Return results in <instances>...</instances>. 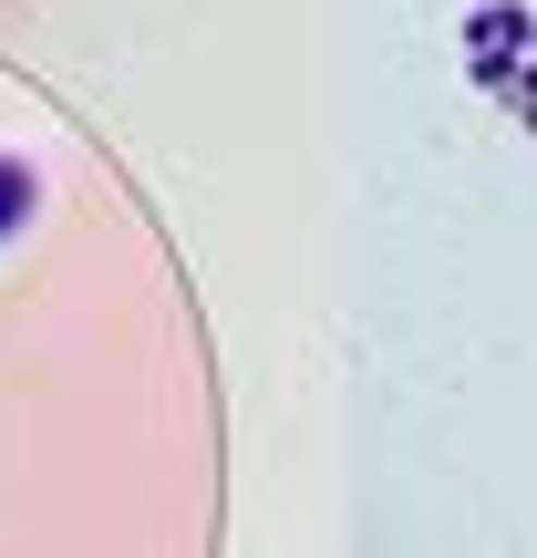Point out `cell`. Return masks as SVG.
Listing matches in <instances>:
<instances>
[{
  "label": "cell",
  "instance_id": "cell-1",
  "mask_svg": "<svg viewBox=\"0 0 537 558\" xmlns=\"http://www.w3.org/2000/svg\"><path fill=\"white\" fill-rule=\"evenodd\" d=\"M21 218H32V177H21V166H0V239H11Z\"/></svg>",
  "mask_w": 537,
  "mask_h": 558
}]
</instances>
